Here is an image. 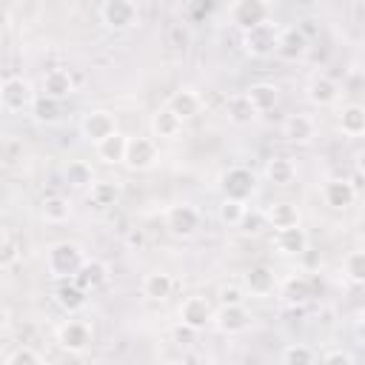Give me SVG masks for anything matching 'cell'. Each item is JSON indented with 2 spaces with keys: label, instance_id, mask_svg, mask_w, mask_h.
Returning <instances> with one entry per match:
<instances>
[{
  "label": "cell",
  "instance_id": "ac0fdd59",
  "mask_svg": "<svg viewBox=\"0 0 365 365\" xmlns=\"http://www.w3.org/2000/svg\"><path fill=\"white\" fill-rule=\"evenodd\" d=\"M282 137H285L288 143L308 145V143L317 137V120H314V114H305V111L291 114V117L282 123Z\"/></svg>",
  "mask_w": 365,
  "mask_h": 365
},
{
  "label": "cell",
  "instance_id": "d6a6232c",
  "mask_svg": "<svg viewBox=\"0 0 365 365\" xmlns=\"http://www.w3.org/2000/svg\"><path fill=\"white\" fill-rule=\"evenodd\" d=\"M63 177H66V182L71 188H91L97 182L94 180V168L86 160H68L66 168H63Z\"/></svg>",
  "mask_w": 365,
  "mask_h": 365
},
{
  "label": "cell",
  "instance_id": "277c9868",
  "mask_svg": "<svg viewBox=\"0 0 365 365\" xmlns=\"http://www.w3.org/2000/svg\"><path fill=\"white\" fill-rule=\"evenodd\" d=\"M100 23L111 31H131L140 26V6L134 0H106L97 9Z\"/></svg>",
  "mask_w": 365,
  "mask_h": 365
},
{
  "label": "cell",
  "instance_id": "e0dca14e",
  "mask_svg": "<svg viewBox=\"0 0 365 365\" xmlns=\"http://www.w3.org/2000/svg\"><path fill=\"white\" fill-rule=\"evenodd\" d=\"M322 200L328 208L334 211H348L354 202H356V188L351 180H342V177H334V180H325L322 185Z\"/></svg>",
  "mask_w": 365,
  "mask_h": 365
},
{
  "label": "cell",
  "instance_id": "836d02e7",
  "mask_svg": "<svg viewBox=\"0 0 365 365\" xmlns=\"http://www.w3.org/2000/svg\"><path fill=\"white\" fill-rule=\"evenodd\" d=\"M225 114H228V120H231L234 125H248V123L257 117V111H254V106L248 103L245 91H242V94H231V97L225 100Z\"/></svg>",
  "mask_w": 365,
  "mask_h": 365
},
{
  "label": "cell",
  "instance_id": "9c48e42d",
  "mask_svg": "<svg viewBox=\"0 0 365 365\" xmlns=\"http://www.w3.org/2000/svg\"><path fill=\"white\" fill-rule=\"evenodd\" d=\"M117 114L108 111V108H91L83 114L80 120V134L91 143V145H100L103 140H108L111 134H117Z\"/></svg>",
  "mask_w": 365,
  "mask_h": 365
},
{
  "label": "cell",
  "instance_id": "5bb4252c",
  "mask_svg": "<svg viewBox=\"0 0 365 365\" xmlns=\"http://www.w3.org/2000/svg\"><path fill=\"white\" fill-rule=\"evenodd\" d=\"M242 288H245L248 297H271L279 288V279H277V274H274L271 265L257 262V265H251L242 274Z\"/></svg>",
  "mask_w": 365,
  "mask_h": 365
},
{
  "label": "cell",
  "instance_id": "7402d4cb",
  "mask_svg": "<svg viewBox=\"0 0 365 365\" xmlns=\"http://www.w3.org/2000/svg\"><path fill=\"white\" fill-rule=\"evenodd\" d=\"M277 291H279L282 302H288V305H305L314 297V279L305 277V274H291V277H285L279 282Z\"/></svg>",
  "mask_w": 365,
  "mask_h": 365
},
{
  "label": "cell",
  "instance_id": "f6af8a7d",
  "mask_svg": "<svg viewBox=\"0 0 365 365\" xmlns=\"http://www.w3.org/2000/svg\"><path fill=\"white\" fill-rule=\"evenodd\" d=\"M354 165H356V171L365 177V148H359V151L354 154Z\"/></svg>",
  "mask_w": 365,
  "mask_h": 365
},
{
  "label": "cell",
  "instance_id": "8992f818",
  "mask_svg": "<svg viewBox=\"0 0 365 365\" xmlns=\"http://www.w3.org/2000/svg\"><path fill=\"white\" fill-rule=\"evenodd\" d=\"M214 314H217L214 302L208 297H202V294H188L180 302V308H177V317H180L182 328H188V331H205V328H211L214 325Z\"/></svg>",
  "mask_w": 365,
  "mask_h": 365
},
{
  "label": "cell",
  "instance_id": "ab89813d",
  "mask_svg": "<svg viewBox=\"0 0 365 365\" xmlns=\"http://www.w3.org/2000/svg\"><path fill=\"white\" fill-rule=\"evenodd\" d=\"M3 365H43V356L31 345H17L14 351L6 354Z\"/></svg>",
  "mask_w": 365,
  "mask_h": 365
},
{
  "label": "cell",
  "instance_id": "5b68a950",
  "mask_svg": "<svg viewBox=\"0 0 365 365\" xmlns=\"http://www.w3.org/2000/svg\"><path fill=\"white\" fill-rule=\"evenodd\" d=\"M163 222H165V231L177 240H188L200 231V222H202V214L197 205L191 202H174L165 208L163 214Z\"/></svg>",
  "mask_w": 365,
  "mask_h": 365
},
{
  "label": "cell",
  "instance_id": "f1b7e54d",
  "mask_svg": "<svg viewBox=\"0 0 365 365\" xmlns=\"http://www.w3.org/2000/svg\"><path fill=\"white\" fill-rule=\"evenodd\" d=\"M245 97L248 103L254 106L257 114H265V111H274L277 103H279V88L274 83H251L245 88Z\"/></svg>",
  "mask_w": 365,
  "mask_h": 365
},
{
  "label": "cell",
  "instance_id": "8d00e7d4",
  "mask_svg": "<svg viewBox=\"0 0 365 365\" xmlns=\"http://www.w3.org/2000/svg\"><path fill=\"white\" fill-rule=\"evenodd\" d=\"M17 259H20V245H17V240L11 237V228L3 225V228H0V268L9 271V268L17 265Z\"/></svg>",
  "mask_w": 365,
  "mask_h": 365
},
{
  "label": "cell",
  "instance_id": "3957f363",
  "mask_svg": "<svg viewBox=\"0 0 365 365\" xmlns=\"http://www.w3.org/2000/svg\"><path fill=\"white\" fill-rule=\"evenodd\" d=\"M279 34H282V29H279L274 20H265V23H259V26L242 31V40H240V43H242V51H245L248 57L265 60V57L277 54Z\"/></svg>",
  "mask_w": 365,
  "mask_h": 365
},
{
  "label": "cell",
  "instance_id": "6da1fadb",
  "mask_svg": "<svg viewBox=\"0 0 365 365\" xmlns=\"http://www.w3.org/2000/svg\"><path fill=\"white\" fill-rule=\"evenodd\" d=\"M86 259H88V257H86L83 245H80V242H74V240L51 242V245L46 248V254H43L46 274H48L51 279H60V282L74 279V274L80 271V265H83Z\"/></svg>",
  "mask_w": 365,
  "mask_h": 365
},
{
  "label": "cell",
  "instance_id": "83f0119b",
  "mask_svg": "<svg viewBox=\"0 0 365 365\" xmlns=\"http://www.w3.org/2000/svg\"><path fill=\"white\" fill-rule=\"evenodd\" d=\"M54 302H57L68 317H74V314H80V311L88 305V294H86L83 288H77L71 279H66V282H60V285L54 288Z\"/></svg>",
  "mask_w": 365,
  "mask_h": 365
},
{
  "label": "cell",
  "instance_id": "7c38bea8",
  "mask_svg": "<svg viewBox=\"0 0 365 365\" xmlns=\"http://www.w3.org/2000/svg\"><path fill=\"white\" fill-rule=\"evenodd\" d=\"M251 322H254V317H251V311L245 305H217V314H214V325L211 328H217L225 336H237V334L248 331Z\"/></svg>",
  "mask_w": 365,
  "mask_h": 365
},
{
  "label": "cell",
  "instance_id": "8fae6325",
  "mask_svg": "<svg viewBox=\"0 0 365 365\" xmlns=\"http://www.w3.org/2000/svg\"><path fill=\"white\" fill-rule=\"evenodd\" d=\"M271 3H265V0H234L231 6H228V20L234 23V26H240L242 31H248V29H254V26H259V23H265V20H271Z\"/></svg>",
  "mask_w": 365,
  "mask_h": 365
},
{
  "label": "cell",
  "instance_id": "e575fe53",
  "mask_svg": "<svg viewBox=\"0 0 365 365\" xmlns=\"http://www.w3.org/2000/svg\"><path fill=\"white\" fill-rule=\"evenodd\" d=\"M279 365H317V351L305 342H291L282 348Z\"/></svg>",
  "mask_w": 365,
  "mask_h": 365
},
{
  "label": "cell",
  "instance_id": "4316f807",
  "mask_svg": "<svg viewBox=\"0 0 365 365\" xmlns=\"http://www.w3.org/2000/svg\"><path fill=\"white\" fill-rule=\"evenodd\" d=\"M308 37L299 26H291V29H282L279 34V46H277V54L285 57V60H299L308 54Z\"/></svg>",
  "mask_w": 365,
  "mask_h": 365
},
{
  "label": "cell",
  "instance_id": "ffe728a7",
  "mask_svg": "<svg viewBox=\"0 0 365 365\" xmlns=\"http://www.w3.org/2000/svg\"><path fill=\"white\" fill-rule=\"evenodd\" d=\"M77 288H83L86 294H91V291H97V288H103L106 282H108V265L100 259V257H88L83 265H80V271L74 274V279H71Z\"/></svg>",
  "mask_w": 365,
  "mask_h": 365
},
{
  "label": "cell",
  "instance_id": "d6986e66",
  "mask_svg": "<svg viewBox=\"0 0 365 365\" xmlns=\"http://www.w3.org/2000/svg\"><path fill=\"white\" fill-rule=\"evenodd\" d=\"M262 211H265V222H268V228H274V231H282V228H297V225H302V217H299V208H297V202H288V200H277V202H268Z\"/></svg>",
  "mask_w": 365,
  "mask_h": 365
},
{
  "label": "cell",
  "instance_id": "ee69618b",
  "mask_svg": "<svg viewBox=\"0 0 365 365\" xmlns=\"http://www.w3.org/2000/svg\"><path fill=\"white\" fill-rule=\"evenodd\" d=\"M125 242H128L131 248H140V245L145 242V237H143V231H140V228H131V231L125 234Z\"/></svg>",
  "mask_w": 365,
  "mask_h": 365
},
{
  "label": "cell",
  "instance_id": "484cf974",
  "mask_svg": "<svg viewBox=\"0 0 365 365\" xmlns=\"http://www.w3.org/2000/svg\"><path fill=\"white\" fill-rule=\"evenodd\" d=\"M262 177L271 185H277V188H288L297 180V163L291 157H282V154L279 157H271L265 163V168H262Z\"/></svg>",
  "mask_w": 365,
  "mask_h": 365
},
{
  "label": "cell",
  "instance_id": "d590c367",
  "mask_svg": "<svg viewBox=\"0 0 365 365\" xmlns=\"http://www.w3.org/2000/svg\"><path fill=\"white\" fill-rule=\"evenodd\" d=\"M342 274L354 285H365V248H354L342 259Z\"/></svg>",
  "mask_w": 365,
  "mask_h": 365
},
{
  "label": "cell",
  "instance_id": "7a4b0ae2",
  "mask_svg": "<svg viewBox=\"0 0 365 365\" xmlns=\"http://www.w3.org/2000/svg\"><path fill=\"white\" fill-rule=\"evenodd\" d=\"M54 342L66 351V354H86L94 342V325L88 319H77L68 317L54 328Z\"/></svg>",
  "mask_w": 365,
  "mask_h": 365
},
{
  "label": "cell",
  "instance_id": "f35d334b",
  "mask_svg": "<svg viewBox=\"0 0 365 365\" xmlns=\"http://www.w3.org/2000/svg\"><path fill=\"white\" fill-rule=\"evenodd\" d=\"M31 114H34V120L37 123H57L60 120V103L57 100H51V97H46V94H40L37 100H34V106H31Z\"/></svg>",
  "mask_w": 365,
  "mask_h": 365
},
{
  "label": "cell",
  "instance_id": "30bf717a",
  "mask_svg": "<svg viewBox=\"0 0 365 365\" xmlns=\"http://www.w3.org/2000/svg\"><path fill=\"white\" fill-rule=\"evenodd\" d=\"M160 160V143L154 137H128V148H125V168L128 171H151Z\"/></svg>",
  "mask_w": 365,
  "mask_h": 365
},
{
  "label": "cell",
  "instance_id": "52a82bcc",
  "mask_svg": "<svg viewBox=\"0 0 365 365\" xmlns=\"http://www.w3.org/2000/svg\"><path fill=\"white\" fill-rule=\"evenodd\" d=\"M34 100H37L34 86H31L26 77H20V74H9V77L3 80V86H0V106H3V111H9V114H20V111L31 108Z\"/></svg>",
  "mask_w": 365,
  "mask_h": 365
},
{
  "label": "cell",
  "instance_id": "60d3db41",
  "mask_svg": "<svg viewBox=\"0 0 365 365\" xmlns=\"http://www.w3.org/2000/svg\"><path fill=\"white\" fill-rule=\"evenodd\" d=\"M242 234H248V237H257V234H262V228H268V222H265V211L259 208H248L245 211V217H242V222L237 225Z\"/></svg>",
  "mask_w": 365,
  "mask_h": 365
},
{
  "label": "cell",
  "instance_id": "d4e9b609",
  "mask_svg": "<svg viewBox=\"0 0 365 365\" xmlns=\"http://www.w3.org/2000/svg\"><path fill=\"white\" fill-rule=\"evenodd\" d=\"M37 211H40V220H43V222H48V225H63V222L71 220L74 205H71V200L63 197V194H48V197H43V202H40Z\"/></svg>",
  "mask_w": 365,
  "mask_h": 365
},
{
  "label": "cell",
  "instance_id": "4fadbf2b",
  "mask_svg": "<svg viewBox=\"0 0 365 365\" xmlns=\"http://www.w3.org/2000/svg\"><path fill=\"white\" fill-rule=\"evenodd\" d=\"M148 131H151V137H154L157 143H174V140L182 137L185 123H182L168 106H160V108L148 117Z\"/></svg>",
  "mask_w": 365,
  "mask_h": 365
},
{
  "label": "cell",
  "instance_id": "74e56055",
  "mask_svg": "<svg viewBox=\"0 0 365 365\" xmlns=\"http://www.w3.org/2000/svg\"><path fill=\"white\" fill-rule=\"evenodd\" d=\"M245 211H248V202H240V200H220V205H217V217L225 222V225H240L242 222V217H245Z\"/></svg>",
  "mask_w": 365,
  "mask_h": 365
},
{
  "label": "cell",
  "instance_id": "44dd1931",
  "mask_svg": "<svg viewBox=\"0 0 365 365\" xmlns=\"http://www.w3.org/2000/svg\"><path fill=\"white\" fill-rule=\"evenodd\" d=\"M40 88H43L46 97L63 103L66 97L74 94V77H71L68 68H48V71L43 74V80H40Z\"/></svg>",
  "mask_w": 365,
  "mask_h": 365
},
{
  "label": "cell",
  "instance_id": "2e32d148",
  "mask_svg": "<svg viewBox=\"0 0 365 365\" xmlns=\"http://www.w3.org/2000/svg\"><path fill=\"white\" fill-rule=\"evenodd\" d=\"M271 248H274L279 257H302V254L308 251V231H305L302 225L274 231Z\"/></svg>",
  "mask_w": 365,
  "mask_h": 365
},
{
  "label": "cell",
  "instance_id": "7bdbcfd3",
  "mask_svg": "<svg viewBox=\"0 0 365 365\" xmlns=\"http://www.w3.org/2000/svg\"><path fill=\"white\" fill-rule=\"evenodd\" d=\"M319 365H356V362H354V356H351L348 351H342V348H331V351L322 354Z\"/></svg>",
  "mask_w": 365,
  "mask_h": 365
},
{
  "label": "cell",
  "instance_id": "bcb514c9",
  "mask_svg": "<svg viewBox=\"0 0 365 365\" xmlns=\"http://www.w3.org/2000/svg\"><path fill=\"white\" fill-rule=\"evenodd\" d=\"M362 334H365V322H362Z\"/></svg>",
  "mask_w": 365,
  "mask_h": 365
},
{
  "label": "cell",
  "instance_id": "9a60e30c",
  "mask_svg": "<svg viewBox=\"0 0 365 365\" xmlns=\"http://www.w3.org/2000/svg\"><path fill=\"white\" fill-rule=\"evenodd\" d=\"M339 83L328 74H314L308 83H305V100L314 106V108H328L339 100Z\"/></svg>",
  "mask_w": 365,
  "mask_h": 365
},
{
  "label": "cell",
  "instance_id": "ba28073f",
  "mask_svg": "<svg viewBox=\"0 0 365 365\" xmlns=\"http://www.w3.org/2000/svg\"><path fill=\"white\" fill-rule=\"evenodd\" d=\"M220 191L225 200H240L248 202L251 194L257 191V174L245 165H231L228 171H222L220 177Z\"/></svg>",
  "mask_w": 365,
  "mask_h": 365
},
{
  "label": "cell",
  "instance_id": "b9f144b4",
  "mask_svg": "<svg viewBox=\"0 0 365 365\" xmlns=\"http://www.w3.org/2000/svg\"><path fill=\"white\" fill-rule=\"evenodd\" d=\"M217 297H220V305H245V288L242 285H222L220 291H217Z\"/></svg>",
  "mask_w": 365,
  "mask_h": 365
},
{
  "label": "cell",
  "instance_id": "4dcf8cb0",
  "mask_svg": "<svg viewBox=\"0 0 365 365\" xmlns=\"http://www.w3.org/2000/svg\"><path fill=\"white\" fill-rule=\"evenodd\" d=\"M336 128L345 137H362L365 134V106H359V103L342 106V111L336 114Z\"/></svg>",
  "mask_w": 365,
  "mask_h": 365
},
{
  "label": "cell",
  "instance_id": "f546056e",
  "mask_svg": "<svg viewBox=\"0 0 365 365\" xmlns=\"http://www.w3.org/2000/svg\"><path fill=\"white\" fill-rule=\"evenodd\" d=\"M125 148H128V134L117 131L108 140H103L100 145H94V154L106 165H123L125 163Z\"/></svg>",
  "mask_w": 365,
  "mask_h": 365
},
{
  "label": "cell",
  "instance_id": "1f68e13d",
  "mask_svg": "<svg viewBox=\"0 0 365 365\" xmlns=\"http://www.w3.org/2000/svg\"><path fill=\"white\" fill-rule=\"evenodd\" d=\"M120 194H123V185L117 180H97L88 188V202L97 208H111V205H117Z\"/></svg>",
  "mask_w": 365,
  "mask_h": 365
},
{
  "label": "cell",
  "instance_id": "603a6c76",
  "mask_svg": "<svg viewBox=\"0 0 365 365\" xmlns=\"http://www.w3.org/2000/svg\"><path fill=\"white\" fill-rule=\"evenodd\" d=\"M140 291H143V297L151 299V302H165V299L171 297V291H174V277H171L168 271H163V268L148 271V274L143 277V282H140Z\"/></svg>",
  "mask_w": 365,
  "mask_h": 365
},
{
  "label": "cell",
  "instance_id": "cb8c5ba5",
  "mask_svg": "<svg viewBox=\"0 0 365 365\" xmlns=\"http://www.w3.org/2000/svg\"><path fill=\"white\" fill-rule=\"evenodd\" d=\"M182 123H188L191 117H197L200 111H202V97H200V91H194V88H177L171 97H168V103H165Z\"/></svg>",
  "mask_w": 365,
  "mask_h": 365
}]
</instances>
